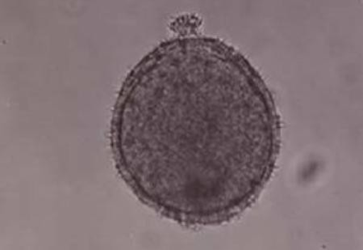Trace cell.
Masks as SVG:
<instances>
[{
    "instance_id": "obj_1",
    "label": "cell",
    "mask_w": 363,
    "mask_h": 250,
    "mask_svg": "<svg viewBox=\"0 0 363 250\" xmlns=\"http://www.w3.org/2000/svg\"><path fill=\"white\" fill-rule=\"evenodd\" d=\"M114 144L123 174L150 205L182 223L220 222L247 207L266 181L267 92L227 45L175 40L128 80Z\"/></svg>"
}]
</instances>
